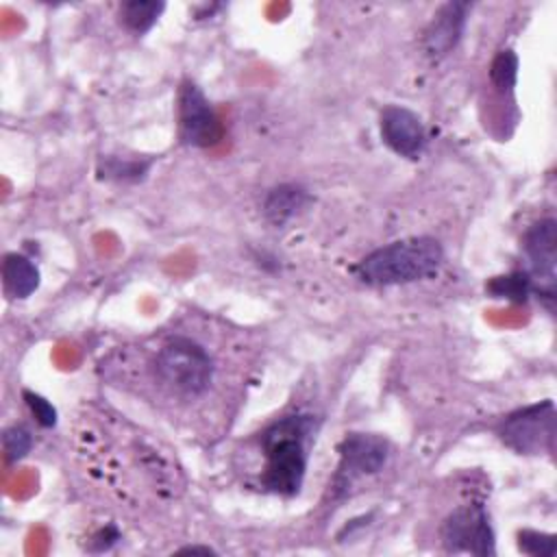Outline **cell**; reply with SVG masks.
I'll list each match as a JSON object with an SVG mask.
<instances>
[{
  "label": "cell",
  "instance_id": "obj_11",
  "mask_svg": "<svg viewBox=\"0 0 557 557\" xmlns=\"http://www.w3.org/2000/svg\"><path fill=\"white\" fill-rule=\"evenodd\" d=\"M41 274L37 263L22 255V252H9L2 259V287L4 294L13 300H26L39 289Z\"/></svg>",
  "mask_w": 557,
  "mask_h": 557
},
{
  "label": "cell",
  "instance_id": "obj_10",
  "mask_svg": "<svg viewBox=\"0 0 557 557\" xmlns=\"http://www.w3.org/2000/svg\"><path fill=\"white\" fill-rule=\"evenodd\" d=\"M470 2H446L442 4L422 35V50L431 61L448 57L463 37Z\"/></svg>",
  "mask_w": 557,
  "mask_h": 557
},
{
  "label": "cell",
  "instance_id": "obj_16",
  "mask_svg": "<svg viewBox=\"0 0 557 557\" xmlns=\"http://www.w3.org/2000/svg\"><path fill=\"white\" fill-rule=\"evenodd\" d=\"M518 54L513 50H500L496 52V57L490 63V81L492 85L500 91V94H509L513 91L516 83H518Z\"/></svg>",
  "mask_w": 557,
  "mask_h": 557
},
{
  "label": "cell",
  "instance_id": "obj_9",
  "mask_svg": "<svg viewBox=\"0 0 557 557\" xmlns=\"http://www.w3.org/2000/svg\"><path fill=\"white\" fill-rule=\"evenodd\" d=\"M379 133L383 144L405 159H420L426 148V128L420 115L403 104H389L381 111Z\"/></svg>",
  "mask_w": 557,
  "mask_h": 557
},
{
  "label": "cell",
  "instance_id": "obj_8",
  "mask_svg": "<svg viewBox=\"0 0 557 557\" xmlns=\"http://www.w3.org/2000/svg\"><path fill=\"white\" fill-rule=\"evenodd\" d=\"M337 450L339 463L333 487L346 490L352 481L383 470L389 457V442L376 433H346Z\"/></svg>",
  "mask_w": 557,
  "mask_h": 557
},
{
  "label": "cell",
  "instance_id": "obj_5",
  "mask_svg": "<svg viewBox=\"0 0 557 557\" xmlns=\"http://www.w3.org/2000/svg\"><path fill=\"white\" fill-rule=\"evenodd\" d=\"M442 546L453 555H496V535L487 509L481 503H468L453 509L440 529Z\"/></svg>",
  "mask_w": 557,
  "mask_h": 557
},
{
  "label": "cell",
  "instance_id": "obj_2",
  "mask_svg": "<svg viewBox=\"0 0 557 557\" xmlns=\"http://www.w3.org/2000/svg\"><path fill=\"white\" fill-rule=\"evenodd\" d=\"M442 261L444 248L440 239L418 235L396 239L372 250L352 268V274L368 287L409 285L435 276Z\"/></svg>",
  "mask_w": 557,
  "mask_h": 557
},
{
  "label": "cell",
  "instance_id": "obj_3",
  "mask_svg": "<svg viewBox=\"0 0 557 557\" xmlns=\"http://www.w3.org/2000/svg\"><path fill=\"white\" fill-rule=\"evenodd\" d=\"M152 370L165 389L185 398L205 394L215 374V366L207 348L181 335L168 339L157 350Z\"/></svg>",
  "mask_w": 557,
  "mask_h": 557
},
{
  "label": "cell",
  "instance_id": "obj_20",
  "mask_svg": "<svg viewBox=\"0 0 557 557\" xmlns=\"http://www.w3.org/2000/svg\"><path fill=\"white\" fill-rule=\"evenodd\" d=\"M120 531L115 524H107L104 529H100L91 540H89V550L91 553H104L111 550L117 542H120Z\"/></svg>",
  "mask_w": 557,
  "mask_h": 557
},
{
  "label": "cell",
  "instance_id": "obj_21",
  "mask_svg": "<svg viewBox=\"0 0 557 557\" xmlns=\"http://www.w3.org/2000/svg\"><path fill=\"white\" fill-rule=\"evenodd\" d=\"M176 553H202V555H215V548H211V546H207V544H189V546H183V548H178Z\"/></svg>",
  "mask_w": 557,
  "mask_h": 557
},
{
  "label": "cell",
  "instance_id": "obj_15",
  "mask_svg": "<svg viewBox=\"0 0 557 557\" xmlns=\"http://www.w3.org/2000/svg\"><path fill=\"white\" fill-rule=\"evenodd\" d=\"M485 289L494 296V298H507V300H516V302H524L531 294H533V285L529 274L522 272H511L505 276H494Z\"/></svg>",
  "mask_w": 557,
  "mask_h": 557
},
{
  "label": "cell",
  "instance_id": "obj_19",
  "mask_svg": "<svg viewBox=\"0 0 557 557\" xmlns=\"http://www.w3.org/2000/svg\"><path fill=\"white\" fill-rule=\"evenodd\" d=\"M22 398H24L26 407L30 409V413H33V418L37 420L39 426H44V429L57 426L59 413H57L54 405H52L48 398H44V396L37 394V392H30V389H24V392H22Z\"/></svg>",
  "mask_w": 557,
  "mask_h": 557
},
{
  "label": "cell",
  "instance_id": "obj_1",
  "mask_svg": "<svg viewBox=\"0 0 557 557\" xmlns=\"http://www.w3.org/2000/svg\"><path fill=\"white\" fill-rule=\"evenodd\" d=\"M318 431L311 413H294L274 420L259 435L263 468L259 483L265 492L296 496L302 487L309 461V442Z\"/></svg>",
  "mask_w": 557,
  "mask_h": 557
},
{
  "label": "cell",
  "instance_id": "obj_6",
  "mask_svg": "<svg viewBox=\"0 0 557 557\" xmlns=\"http://www.w3.org/2000/svg\"><path fill=\"white\" fill-rule=\"evenodd\" d=\"M527 257V274L533 285V294L544 300L546 309L553 311L557 294V220L542 218L531 224L522 239Z\"/></svg>",
  "mask_w": 557,
  "mask_h": 557
},
{
  "label": "cell",
  "instance_id": "obj_18",
  "mask_svg": "<svg viewBox=\"0 0 557 557\" xmlns=\"http://www.w3.org/2000/svg\"><path fill=\"white\" fill-rule=\"evenodd\" d=\"M30 448H33V435L26 426L13 424V426L4 429L2 450H4V457L9 463H17L20 459H24Z\"/></svg>",
  "mask_w": 557,
  "mask_h": 557
},
{
  "label": "cell",
  "instance_id": "obj_12",
  "mask_svg": "<svg viewBox=\"0 0 557 557\" xmlns=\"http://www.w3.org/2000/svg\"><path fill=\"white\" fill-rule=\"evenodd\" d=\"M311 194L294 183H283L276 185L268 191L263 200V215L270 224L283 226L298 213H302L311 205Z\"/></svg>",
  "mask_w": 557,
  "mask_h": 557
},
{
  "label": "cell",
  "instance_id": "obj_4",
  "mask_svg": "<svg viewBox=\"0 0 557 557\" xmlns=\"http://www.w3.org/2000/svg\"><path fill=\"white\" fill-rule=\"evenodd\" d=\"M557 411L550 398L520 407L500 420L498 440L518 455H542L555 448Z\"/></svg>",
  "mask_w": 557,
  "mask_h": 557
},
{
  "label": "cell",
  "instance_id": "obj_14",
  "mask_svg": "<svg viewBox=\"0 0 557 557\" xmlns=\"http://www.w3.org/2000/svg\"><path fill=\"white\" fill-rule=\"evenodd\" d=\"M163 11L165 2L161 0H128L120 4V20L133 35H144L157 24Z\"/></svg>",
  "mask_w": 557,
  "mask_h": 557
},
{
  "label": "cell",
  "instance_id": "obj_13",
  "mask_svg": "<svg viewBox=\"0 0 557 557\" xmlns=\"http://www.w3.org/2000/svg\"><path fill=\"white\" fill-rule=\"evenodd\" d=\"M154 159H133V157H120V154H107L98 159L96 174L100 181L109 183H141Z\"/></svg>",
  "mask_w": 557,
  "mask_h": 557
},
{
  "label": "cell",
  "instance_id": "obj_7",
  "mask_svg": "<svg viewBox=\"0 0 557 557\" xmlns=\"http://www.w3.org/2000/svg\"><path fill=\"white\" fill-rule=\"evenodd\" d=\"M224 135L222 122L194 81H183L178 89V137L191 148H211Z\"/></svg>",
  "mask_w": 557,
  "mask_h": 557
},
{
  "label": "cell",
  "instance_id": "obj_17",
  "mask_svg": "<svg viewBox=\"0 0 557 557\" xmlns=\"http://www.w3.org/2000/svg\"><path fill=\"white\" fill-rule=\"evenodd\" d=\"M518 550L531 557H555L557 553V537L553 533L522 529L518 531Z\"/></svg>",
  "mask_w": 557,
  "mask_h": 557
}]
</instances>
